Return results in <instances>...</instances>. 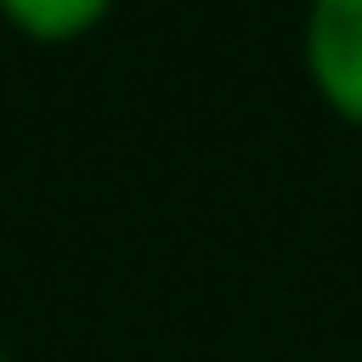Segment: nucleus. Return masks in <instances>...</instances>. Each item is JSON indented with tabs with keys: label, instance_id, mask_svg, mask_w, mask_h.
<instances>
[{
	"label": "nucleus",
	"instance_id": "1",
	"mask_svg": "<svg viewBox=\"0 0 362 362\" xmlns=\"http://www.w3.org/2000/svg\"><path fill=\"white\" fill-rule=\"evenodd\" d=\"M312 76L318 89L350 115L362 121V0H318L312 6Z\"/></svg>",
	"mask_w": 362,
	"mask_h": 362
},
{
	"label": "nucleus",
	"instance_id": "3",
	"mask_svg": "<svg viewBox=\"0 0 362 362\" xmlns=\"http://www.w3.org/2000/svg\"><path fill=\"white\" fill-rule=\"evenodd\" d=\"M0 362H6V356H0Z\"/></svg>",
	"mask_w": 362,
	"mask_h": 362
},
{
	"label": "nucleus",
	"instance_id": "2",
	"mask_svg": "<svg viewBox=\"0 0 362 362\" xmlns=\"http://www.w3.org/2000/svg\"><path fill=\"white\" fill-rule=\"evenodd\" d=\"M0 6L32 38H76L83 25H95L108 13V0H0Z\"/></svg>",
	"mask_w": 362,
	"mask_h": 362
}]
</instances>
